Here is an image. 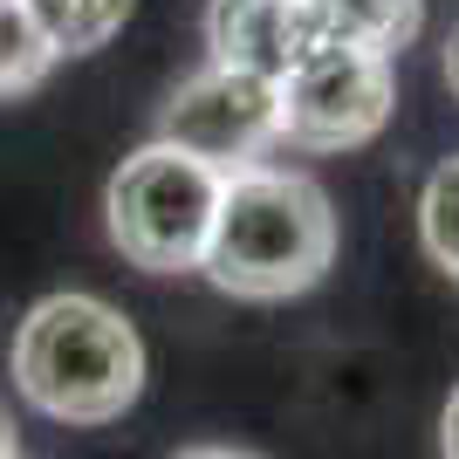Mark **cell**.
<instances>
[{"label":"cell","instance_id":"52a82bcc","mask_svg":"<svg viewBox=\"0 0 459 459\" xmlns=\"http://www.w3.org/2000/svg\"><path fill=\"white\" fill-rule=\"evenodd\" d=\"M323 48H364V56H398L425 28V0H308Z\"/></svg>","mask_w":459,"mask_h":459},{"label":"cell","instance_id":"8fae6325","mask_svg":"<svg viewBox=\"0 0 459 459\" xmlns=\"http://www.w3.org/2000/svg\"><path fill=\"white\" fill-rule=\"evenodd\" d=\"M439 459H459V391L446 398V411H439Z\"/></svg>","mask_w":459,"mask_h":459},{"label":"cell","instance_id":"5b68a950","mask_svg":"<svg viewBox=\"0 0 459 459\" xmlns=\"http://www.w3.org/2000/svg\"><path fill=\"white\" fill-rule=\"evenodd\" d=\"M158 144H172V152L212 165L220 178L247 172L254 158L274 144V82L206 62L192 82L172 90L165 117H158Z\"/></svg>","mask_w":459,"mask_h":459},{"label":"cell","instance_id":"6da1fadb","mask_svg":"<svg viewBox=\"0 0 459 459\" xmlns=\"http://www.w3.org/2000/svg\"><path fill=\"white\" fill-rule=\"evenodd\" d=\"M329 261H336V212L316 178L274 172V165L227 172L206 254H199V274L212 288L240 302H281L316 288Z\"/></svg>","mask_w":459,"mask_h":459},{"label":"cell","instance_id":"7c38bea8","mask_svg":"<svg viewBox=\"0 0 459 459\" xmlns=\"http://www.w3.org/2000/svg\"><path fill=\"white\" fill-rule=\"evenodd\" d=\"M446 90L459 96V21H453V35H446Z\"/></svg>","mask_w":459,"mask_h":459},{"label":"cell","instance_id":"30bf717a","mask_svg":"<svg viewBox=\"0 0 459 459\" xmlns=\"http://www.w3.org/2000/svg\"><path fill=\"white\" fill-rule=\"evenodd\" d=\"M48 69H56V56H48V41L35 35L28 7H21V0H0V96L35 90Z\"/></svg>","mask_w":459,"mask_h":459},{"label":"cell","instance_id":"3957f363","mask_svg":"<svg viewBox=\"0 0 459 459\" xmlns=\"http://www.w3.org/2000/svg\"><path fill=\"white\" fill-rule=\"evenodd\" d=\"M220 186L227 178L212 165L172 152V144H144L137 158H124L110 192H103V220H110L117 254L144 274L199 268L212 212H220Z\"/></svg>","mask_w":459,"mask_h":459},{"label":"cell","instance_id":"8992f818","mask_svg":"<svg viewBox=\"0 0 459 459\" xmlns=\"http://www.w3.org/2000/svg\"><path fill=\"white\" fill-rule=\"evenodd\" d=\"M206 48H212L220 69L281 82L302 56L323 48V28H316V7H308V0H212Z\"/></svg>","mask_w":459,"mask_h":459},{"label":"cell","instance_id":"ba28073f","mask_svg":"<svg viewBox=\"0 0 459 459\" xmlns=\"http://www.w3.org/2000/svg\"><path fill=\"white\" fill-rule=\"evenodd\" d=\"M48 56H96L131 21V0H21Z\"/></svg>","mask_w":459,"mask_h":459},{"label":"cell","instance_id":"4fadbf2b","mask_svg":"<svg viewBox=\"0 0 459 459\" xmlns=\"http://www.w3.org/2000/svg\"><path fill=\"white\" fill-rule=\"evenodd\" d=\"M172 459H254V453H227V446H186V453H172Z\"/></svg>","mask_w":459,"mask_h":459},{"label":"cell","instance_id":"7a4b0ae2","mask_svg":"<svg viewBox=\"0 0 459 459\" xmlns=\"http://www.w3.org/2000/svg\"><path fill=\"white\" fill-rule=\"evenodd\" d=\"M14 384L62 425H110L144 391V343L124 308L96 295H48L14 329Z\"/></svg>","mask_w":459,"mask_h":459},{"label":"cell","instance_id":"277c9868","mask_svg":"<svg viewBox=\"0 0 459 459\" xmlns=\"http://www.w3.org/2000/svg\"><path fill=\"white\" fill-rule=\"evenodd\" d=\"M391 62L364 48H316L274 82V137L302 152H357L391 124Z\"/></svg>","mask_w":459,"mask_h":459},{"label":"cell","instance_id":"5bb4252c","mask_svg":"<svg viewBox=\"0 0 459 459\" xmlns=\"http://www.w3.org/2000/svg\"><path fill=\"white\" fill-rule=\"evenodd\" d=\"M0 459H21L14 453V419H7V404H0Z\"/></svg>","mask_w":459,"mask_h":459},{"label":"cell","instance_id":"9c48e42d","mask_svg":"<svg viewBox=\"0 0 459 459\" xmlns=\"http://www.w3.org/2000/svg\"><path fill=\"white\" fill-rule=\"evenodd\" d=\"M419 240L432 254V268L459 288V152L439 158L425 192H419Z\"/></svg>","mask_w":459,"mask_h":459}]
</instances>
